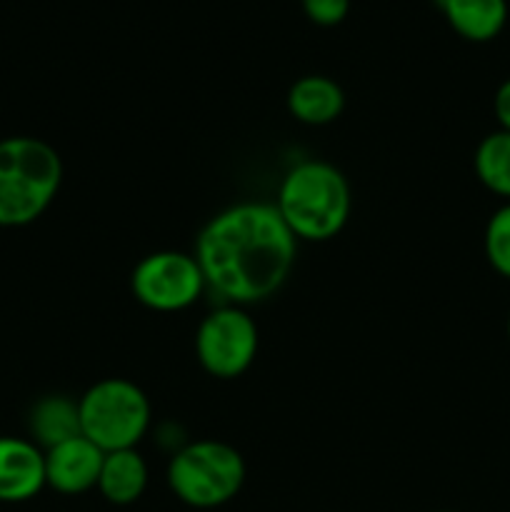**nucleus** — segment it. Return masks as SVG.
Segmentation results:
<instances>
[{
    "instance_id": "f257e3e1",
    "label": "nucleus",
    "mask_w": 510,
    "mask_h": 512,
    "mask_svg": "<svg viewBox=\"0 0 510 512\" xmlns=\"http://www.w3.org/2000/svg\"><path fill=\"white\" fill-rule=\"evenodd\" d=\"M298 238L278 208L245 200L220 210L195 240V260L205 288L228 305H253L283 288L295 265Z\"/></svg>"
},
{
    "instance_id": "f03ea898",
    "label": "nucleus",
    "mask_w": 510,
    "mask_h": 512,
    "mask_svg": "<svg viewBox=\"0 0 510 512\" xmlns=\"http://www.w3.org/2000/svg\"><path fill=\"white\" fill-rule=\"evenodd\" d=\"M273 205L295 238L325 243L348 223L353 193L340 168L325 160H303L283 175Z\"/></svg>"
},
{
    "instance_id": "7ed1b4c3",
    "label": "nucleus",
    "mask_w": 510,
    "mask_h": 512,
    "mask_svg": "<svg viewBox=\"0 0 510 512\" xmlns=\"http://www.w3.org/2000/svg\"><path fill=\"white\" fill-rule=\"evenodd\" d=\"M63 183L58 150L40 138L0 140V228H25L53 205Z\"/></svg>"
},
{
    "instance_id": "20e7f679",
    "label": "nucleus",
    "mask_w": 510,
    "mask_h": 512,
    "mask_svg": "<svg viewBox=\"0 0 510 512\" xmlns=\"http://www.w3.org/2000/svg\"><path fill=\"white\" fill-rule=\"evenodd\" d=\"M165 480L180 503L213 510L240 493L245 483V460L223 440H195L173 453Z\"/></svg>"
},
{
    "instance_id": "39448f33",
    "label": "nucleus",
    "mask_w": 510,
    "mask_h": 512,
    "mask_svg": "<svg viewBox=\"0 0 510 512\" xmlns=\"http://www.w3.org/2000/svg\"><path fill=\"white\" fill-rule=\"evenodd\" d=\"M80 435L103 453L130 450L150 428V400L140 385L125 378H103L78 398Z\"/></svg>"
},
{
    "instance_id": "423d86ee",
    "label": "nucleus",
    "mask_w": 510,
    "mask_h": 512,
    "mask_svg": "<svg viewBox=\"0 0 510 512\" xmlns=\"http://www.w3.org/2000/svg\"><path fill=\"white\" fill-rule=\"evenodd\" d=\"M195 355L213 378H240L258 355V325L240 305H220L200 320Z\"/></svg>"
},
{
    "instance_id": "0eeeda50",
    "label": "nucleus",
    "mask_w": 510,
    "mask_h": 512,
    "mask_svg": "<svg viewBox=\"0 0 510 512\" xmlns=\"http://www.w3.org/2000/svg\"><path fill=\"white\" fill-rule=\"evenodd\" d=\"M130 290L140 305L155 313H178L203 295L205 278L195 255L158 250L135 265Z\"/></svg>"
},
{
    "instance_id": "6e6552de",
    "label": "nucleus",
    "mask_w": 510,
    "mask_h": 512,
    "mask_svg": "<svg viewBox=\"0 0 510 512\" xmlns=\"http://www.w3.org/2000/svg\"><path fill=\"white\" fill-rule=\"evenodd\" d=\"M105 453L78 435L45 450V485L60 495H80L98 488Z\"/></svg>"
},
{
    "instance_id": "1a4fd4ad",
    "label": "nucleus",
    "mask_w": 510,
    "mask_h": 512,
    "mask_svg": "<svg viewBox=\"0 0 510 512\" xmlns=\"http://www.w3.org/2000/svg\"><path fill=\"white\" fill-rule=\"evenodd\" d=\"M45 488V450L33 440L0 435V503H25Z\"/></svg>"
},
{
    "instance_id": "9d476101",
    "label": "nucleus",
    "mask_w": 510,
    "mask_h": 512,
    "mask_svg": "<svg viewBox=\"0 0 510 512\" xmlns=\"http://www.w3.org/2000/svg\"><path fill=\"white\" fill-rule=\"evenodd\" d=\"M285 105L298 123L318 128V125H328L340 118V113L345 110V93L333 78L303 75L290 85Z\"/></svg>"
},
{
    "instance_id": "9b49d317",
    "label": "nucleus",
    "mask_w": 510,
    "mask_h": 512,
    "mask_svg": "<svg viewBox=\"0 0 510 512\" xmlns=\"http://www.w3.org/2000/svg\"><path fill=\"white\" fill-rule=\"evenodd\" d=\"M445 20L460 38L488 43L508 23V0H438Z\"/></svg>"
},
{
    "instance_id": "f8f14e48",
    "label": "nucleus",
    "mask_w": 510,
    "mask_h": 512,
    "mask_svg": "<svg viewBox=\"0 0 510 512\" xmlns=\"http://www.w3.org/2000/svg\"><path fill=\"white\" fill-rule=\"evenodd\" d=\"M148 488V463L135 448L105 453L98 490L110 505H133Z\"/></svg>"
},
{
    "instance_id": "ddd939ff",
    "label": "nucleus",
    "mask_w": 510,
    "mask_h": 512,
    "mask_svg": "<svg viewBox=\"0 0 510 512\" xmlns=\"http://www.w3.org/2000/svg\"><path fill=\"white\" fill-rule=\"evenodd\" d=\"M30 435L38 448H53L80 435L78 400L68 395H45L33 405L28 418Z\"/></svg>"
},
{
    "instance_id": "4468645a",
    "label": "nucleus",
    "mask_w": 510,
    "mask_h": 512,
    "mask_svg": "<svg viewBox=\"0 0 510 512\" xmlns=\"http://www.w3.org/2000/svg\"><path fill=\"white\" fill-rule=\"evenodd\" d=\"M473 168L485 190L510 203V133L498 128L485 135L475 148Z\"/></svg>"
},
{
    "instance_id": "2eb2a0df",
    "label": "nucleus",
    "mask_w": 510,
    "mask_h": 512,
    "mask_svg": "<svg viewBox=\"0 0 510 512\" xmlns=\"http://www.w3.org/2000/svg\"><path fill=\"white\" fill-rule=\"evenodd\" d=\"M485 260L498 275L510 280V203H503L485 223Z\"/></svg>"
},
{
    "instance_id": "dca6fc26",
    "label": "nucleus",
    "mask_w": 510,
    "mask_h": 512,
    "mask_svg": "<svg viewBox=\"0 0 510 512\" xmlns=\"http://www.w3.org/2000/svg\"><path fill=\"white\" fill-rule=\"evenodd\" d=\"M300 3H303L305 15L323 28L343 23L350 10V0H300Z\"/></svg>"
},
{
    "instance_id": "f3484780",
    "label": "nucleus",
    "mask_w": 510,
    "mask_h": 512,
    "mask_svg": "<svg viewBox=\"0 0 510 512\" xmlns=\"http://www.w3.org/2000/svg\"><path fill=\"white\" fill-rule=\"evenodd\" d=\"M493 110H495V120H498L500 130L510 133V78L503 80L495 90L493 98Z\"/></svg>"
},
{
    "instance_id": "a211bd4d",
    "label": "nucleus",
    "mask_w": 510,
    "mask_h": 512,
    "mask_svg": "<svg viewBox=\"0 0 510 512\" xmlns=\"http://www.w3.org/2000/svg\"><path fill=\"white\" fill-rule=\"evenodd\" d=\"M508 338H510V318H508Z\"/></svg>"
},
{
    "instance_id": "6ab92c4d",
    "label": "nucleus",
    "mask_w": 510,
    "mask_h": 512,
    "mask_svg": "<svg viewBox=\"0 0 510 512\" xmlns=\"http://www.w3.org/2000/svg\"><path fill=\"white\" fill-rule=\"evenodd\" d=\"M440 512H453V510H440Z\"/></svg>"
}]
</instances>
